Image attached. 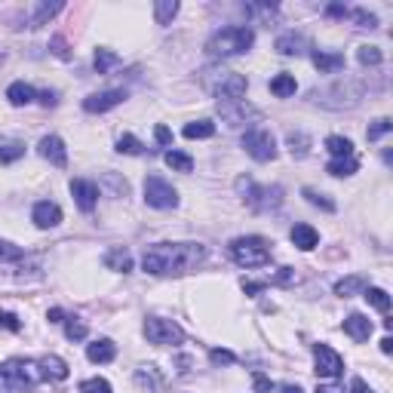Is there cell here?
Listing matches in <instances>:
<instances>
[{"label":"cell","instance_id":"6da1fadb","mask_svg":"<svg viewBox=\"0 0 393 393\" xmlns=\"http://www.w3.org/2000/svg\"><path fill=\"white\" fill-rule=\"evenodd\" d=\"M206 246L203 243H154L144 249L142 255V267L144 274L154 276H166V274H188L197 271L206 261Z\"/></svg>","mask_w":393,"mask_h":393},{"label":"cell","instance_id":"7a4b0ae2","mask_svg":"<svg viewBox=\"0 0 393 393\" xmlns=\"http://www.w3.org/2000/svg\"><path fill=\"white\" fill-rule=\"evenodd\" d=\"M252 43H255V31L252 28H221L206 40V52L212 59H230L249 52Z\"/></svg>","mask_w":393,"mask_h":393},{"label":"cell","instance_id":"3957f363","mask_svg":"<svg viewBox=\"0 0 393 393\" xmlns=\"http://www.w3.org/2000/svg\"><path fill=\"white\" fill-rule=\"evenodd\" d=\"M40 366L31 359H6L0 363V393H28L40 381Z\"/></svg>","mask_w":393,"mask_h":393},{"label":"cell","instance_id":"277c9868","mask_svg":"<svg viewBox=\"0 0 393 393\" xmlns=\"http://www.w3.org/2000/svg\"><path fill=\"white\" fill-rule=\"evenodd\" d=\"M203 87L209 89L218 102H240L246 96V89H249V83H246L243 74L221 68V71H203Z\"/></svg>","mask_w":393,"mask_h":393},{"label":"cell","instance_id":"5b68a950","mask_svg":"<svg viewBox=\"0 0 393 393\" xmlns=\"http://www.w3.org/2000/svg\"><path fill=\"white\" fill-rule=\"evenodd\" d=\"M228 252L240 267H265L271 261V243L265 237H240L230 243Z\"/></svg>","mask_w":393,"mask_h":393},{"label":"cell","instance_id":"8992f818","mask_svg":"<svg viewBox=\"0 0 393 393\" xmlns=\"http://www.w3.org/2000/svg\"><path fill=\"white\" fill-rule=\"evenodd\" d=\"M237 188L246 194V203H249L255 212L276 209V206L283 203V188L280 184H274V188H258V184H252L249 179H240L237 181Z\"/></svg>","mask_w":393,"mask_h":393},{"label":"cell","instance_id":"52a82bcc","mask_svg":"<svg viewBox=\"0 0 393 393\" xmlns=\"http://www.w3.org/2000/svg\"><path fill=\"white\" fill-rule=\"evenodd\" d=\"M144 203L154 206V209H175L179 206V191L163 175H148L144 179Z\"/></svg>","mask_w":393,"mask_h":393},{"label":"cell","instance_id":"ba28073f","mask_svg":"<svg viewBox=\"0 0 393 393\" xmlns=\"http://www.w3.org/2000/svg\"><path fill=\"white\" fill-rule=\"evenodd\" d=\"M144 335H148L151 344H181L184 341V332L179 322L172 320H163V317H148L144 320Z\"/></svg>","mask_w":393,"mask_h":393},{"label":"cell","instance_id":"9c48e42d","mask_svg":"<svg viewBox=\"0 0 393 393\" xmlns=\"http://www.w3.org/2000/svg\"><path fill=\"white\" fill-rule=\"evenodd\" d=\"M243 148L249 154L252 160H258V163H267V160L276 157V142L271 133H265V129H252V133L243 135Z\"/></svg>","mask_w":393,"mask_h":393},{"label":"cell","instance_id":"30bf717a","mask_svg":"<svg viewBox=\"0 0 393 393\" xmlns=\"http://www.w3.org/2000/svg\"><path fill=\"white\" fill-rule=\"evenodd\" d=\"M313 363H317V375L320 378H338L344 372V359L329 348V344H317L313 348Z\"/></svg>","mask_w":393,"mask_h":393},{"label":"cell","instance_id":"8fae6325","mask_svg":"<svg viewBox=\"0 0 393 393\" xmlns=\"http://www.w3.org/2000/svg\"><path fill=\"white\" fill-rule=\"evenodd\" d=\"M123 98H126V92H123V89L92 92L89 98H83V111H89V114H105V111H111V107H117Z\"/></svg>","mask_w":393,"mask_h":393},{"label":"cell","instance_id":"7c38bea8","mask_svg":"<svg viewBox=\"0 0 393 393\" xmlns=\"http://www.w3.org/2000/svg\"><path fill=\"white\" fill-rule=\"evenodd\" d=\"M71 194H74V203L80 206V212H92L98 206V184L96 181L74 179L71 181Z\"/></svg>","mask_w":393,"mask_h":393},{"label":"cell","instance_id":"4fadbf2b","mask_svg":"<svg viewBox=\"0 0 393 393\" xmlns=\"http://www.w3.org/2000/svg\"><path fill=\"white\" fill-rule=\"evenodd\" d=\"M40 157L50 160L52 166L65 169L68 166V151H65V142L59 135H43L40 138Z\"/></svg>","mask_w":393,"mask_h":393},{"label":"cell","instance_id":"5bb4252c","mask_svg":"<svg viewBox=\"0 0 393 393\" xmlns=\"http://www.w3.org/2000/svg\"><path fill=\"white\" fill-rule=\"evenodd\" d=\"M31 218H34V225L40 230H50L61 221V209L52 203V200H40V203L34 206V212H31Z\"/></svg>","mask_w":393,"mask_h":393},{"label":"cell","instance_id":"9a60e30c","mask_svg":"<svg viewBox=\"0 0 393 393\" xmlns=\"http://www.w3.org/2000/svg\"><path fill=\"white\" fill-rule=\"evenodd\" d=\"M372 320L363 317V313H350L348 320H344V332H348L353 341H369V335H372Z\"/></svg>","mask_w":393,"mask_h":393},{"label":"cell","instance_id":"2e32d148","mask_svg":"<svg viewBox=\"0 0 393 393\" xmlns=\"http://www.w3.org/2000/svg\"><path fill=\"white\" fill-rule=\"evenodd\" d=\"M105 267L107 271H117V274H129L133 271V255H129V249H123V246L107 249L105 252Z\"/></svg>","mask_w":393,"mask_h":393},{"label":"cell","instance_id":"e0dca14e","mask_svg":"<svg viewBox=\"0 0 393 393\" xmlns=\"http://www.w3.org/2000/svg\"><path fill=\"white\" fill-rule=\"evenodd\" d=\"M307 50V40L302 34H295V31H286V34L276 37V52L280 56H302Z\"/></svg>","mask_w":393,"mask_h":393},{"label":"cell","instance_id":"ac0fdd59","mask_svg":"<svg viewBox=\"0 0 393 393\" xmlns=\"http://www.w3.org/2000/svg\"><path fill=\"white\" fill-rule=\"evenodd\" d=\"M289 240L295 243L302 252H311V249H317L320 234H317V230H313L311 225H295V228H292V234H289Z\"/></svg>","mask_w":393,"mask_h":393},{"label":"cell","instance_id":"d6986e66","mask_svg":"<svg viewBox=\"0 0 393 393\" xmlns=\"http://www.w3.org/2000/svg\"><path fill=\"white\" fill-rule=\"evenodd\" d=\"M87 357H89V363H111L117 357V348H114L111 338H98V341H92L87 348Z\"/></svg>","mask_w":393,"mask_h":393},{"label":"cell","instance_id":"ffe728a7","mask_svg":"<svg viewBox=\"0 0 393 393\" xmlns=\"http://www.w3.org/2000/svg\"><path fill=\"white\" fill-rule=\"evenodd\" d=\"M6 98H10V105H15V107H22V105H31L37 98V89L31 87V83H25V80H15L10 89H6Z\"/></svg>","mask_w":393,"mask_h":393},{"label":"cell","instance_id":"44dd1931","mask_svg":"<svg viewBox=\"0 0 393 393\" xmlns=\"http://www.w3.org/2000/svg\"><path fill=\"white\" fill-rule=\"evenodd\" d=\"M37 366H40L43 378H52V381H65L68 378V363L61 357H43Z\"/></svg>","mask_w":393,"mask_h":393},{"label":"cell","instance_id":"7402d4cb","mask_svg":"<svg viewBox=\"0 0 393 393\" xmlns=\"http://www.w3.org/2000/svg\"><path fill=\"white\" fill-rule=\"evenodd\" d=\"M313 65H317L322 74H335V71H341V68H344V56H341V52H322V50H317V52H313Z\"/></svg>","mask_w":393,"mask_h":393},{"label":"cell","instance_id":"603a6c76","mask_svg":"<svg viewBox=\"0 0 393 393\" xmlns=\"http://www.w3.org/2000/svg\"><path fill=\"white\" fill-rule=\"evenodd\" d=\"M61 6H65V3H59V0H56V3H37V6H34V15L28 19V28H40V25H46V22H50L52 15L61 13Z\"/></svg>","mask_w":393,"mask_h":393},{"label":"cell","instance_id":"cb8c5ba5","mask_svg":"<svg viewBox=\"0 0 393 393\" xmlns=\"http://www.w3.org/2000/svg\"><path fill=\"white\" fill-rule=\"evenodd\" d=\"M359 292H366L363 276H344V280L335 283V295L338 298H353V295H359Z\"/></svg>","mask_w":393,"mask_h":393},{"label":"cell","instance_id":"d4e9b609","mask_svg":"<svg viewBox=\"0 0 393 393\" xmlns=\"http://www.w3.org/2000/svg\"><path fill=\"white\" fill-rule=\"evenodd\" d=\"M326 151L332 154V160H344V157H353V142L344 135H329L326 138Z\"/></svg>","mask_w":393,"mask_h":393},{"label":"cell","instance_id":"484cf974","mask_svg":"<svg viewBox=\"0 0 393 393\" xmlns=\"http://www.w3.org/2000/svg\"><path fill=\"white\" fill-rule=\"evenodd\" d=\"M295 89H298V83H295V77H292V74H276L274 80H271V92H274L276 98L295 96Z\"/></svg>","mask_w":393,"mask_h":393},{"label":"cell","instance_id":"4316f807","mask_svg":"<svg viewBox=\"0 0 393 393\" xmlns=\"http://www.w3.org/2000/svg\"><path fill=\"white\" fill-rule=\"evenodd\" d=\"M179 13V0H157L154 3V15H157V25H169Z\"/></svg>","mask_w":393,"mask_h":393},{"label":"cell","instance_id":"83f0119b","mask_svg":"<svg viewBox=\"0 0 393 393\" xmlns=\"http://www.w3.org/2000/svg\"><path fill=\"white\" fill-rule=\"evenodd\" d=\"M212 135H215L212 120H194L184 126V138H212Z\"/></svg>","mask_w":393,"mask_h":393},{"label":"cell","instance_id":"f1b7e54d","mask_svg":"<svg viewBox=\"0 0 393 393\" xmlns=\"http://www.w3.org/2000/svg\"><path fill=\"white\" fill-rule=\"evenodd\" d=\"M357 169H359L357 157H344V160H332V163L326 166V172L329 175H338V179H344V175H353Z\"/></svg>","mask_w":393,"mask_h":393},{"label":"cell","instance_id":"f546056e","mask_svg":"<svg viewBox=\"0 0 393 393\" xmlns=\"http://www.w3.org/2000/svg\"><path fill=\"white\" fill-rule=\"evenodd\" d=\"M166 166L169 169H175V172H191L194 169V160L188 157V154H181V151H166Z\"/></svg>","mask_w":393,"mask_h":393},{"label":"cell","instance_id":"4dcf8cb0","mask_svg":"<svg viewBox=\"0 0 393 393\" xmlns=\"http://www.w3.org/2000/svg\"><path fill=\"white\" fill-rule=\"evenodd\" d=\"M366 302L375 307V311H381V313H387L390 311V295L384 289H378V286H369V292H366Z\"/></svg>","mask_w":393,"mask_h":393},{"label":"cell","instance_id":"1f68e13d","mask_svg":"<svg viewBox=\"0 0 393 393\" xmlns=\"http://www.w3.org/2000/svg\"><path fill=\"white\" fill-rule=\"evenodd\" d=\"M117 61H120L117 52L105 50V46H102V50H96V71H98V74H107L114 65H117Z\"/></svg>","mask_w":393,"mask_h":393},{"label":"cell","instance_id":"d6a6232c","mask_svg":"<svg viewBox=\"0 0 393 393\" xmlns=\"http://www.w3.org/2000/svg\"><path fill=\"white\" fill-rule=\"evenodd\" d=\"M87 322H83L80 317H71V320H65V335L71 338V341H83V338H87Z\"/></svg>","mask_w":393,"mask_h":393},{"label":"cell","instance_id":"836d02e7","mask_svg":"<svg viewBox=\"0 0 393 393\" xmlns=\"http://www.w3.org/2000/svg\"><path fill=\"white\" fill-rule=\"evenodd\" d=\"M117 151H120V154H133V157H138V154H144V144L138 142L135 135H120V138H117Z\"/></svg>","mask_w":393,"mask_h":393},{"label":"cell","instance_id":"e575fe53","mask_svg":"<svg viewBox=\"0 0 393 393\" xmlns=\"http://www.w3.org/2000/svg\"><path fill=\"white\" fill-rule=\"evenodd\" d=\"M286 142H289V151L295 154V157H304L307 148H311V138H307L304 133H289Z\"/></svg>","mask_w":393,"mask_h":393},{"label":"cell","instance_id":"d590c367","mask_svg":"<svg viewBox=\"0 0 393 393\" xmlns=\"http://www.w3.org/2000/svg\"><path fill=\"white\" fill-rule=\"evenodd\" d=\"M302 194L307 197V203L320 206V209H326V212H335V203H332V200H326V194H320V191H313V188H304Z\"/></svg>","mask_w":393,"mask_h":393},{"label":"cell","instance_id":"8d00e7d4","mask_svg":"<svg viewBox=\"0 0 393 393\" xmlns=\"http://www.w3.org/2000/svg\"><path fill=\"white\" fill-rule=\"evenodd\" d=\"M357 59L359 61H363V65H381V50H378V46H359V50H357Z\"/></svg>","mask_w":393,"mask_h":393},{"label":"cell","instance_id":"74e56055","mask_svg":"<svg viewBox=\"0 0 393 393\" xmlns=\"http://www.w3.org/2000/svg\"><path fill=\"white\" fill-rule=\"evenodd\" d=\"M22 154H25V144H19V142L3 144V148H0V163H13V160H19Z\"/></svg>","mask_w":393,"mask_h":393},{"label":"cell","instance_id":"f35d334b","mask_svg":"<svg viewBox=\"0 0 393 393\" xmlns=\"http://www.w3.org/2000/svg\"><path fill=\"white\" fill-rule=\"evenodd\" d=\"M19 258H25V252L19 246H13L10 240H0V265L3 261H19Z\"/></svg>","mask_w":393,"mask_h":393},{"label":"cell","instance_id":"ab89813d","mask_svg":"<svg viewBox=\"0 0 393 393\" xmlns=\"http://www.w3.org/2000/svg\"><path fill=\"white\" fill-rule=\"evenodd\" d=\"M348 15L357 22V28H378V19L366 10H348Z\"/></svg>","mask_w":393,"mask_h":393},{"label":"cell","instance_id":"60d3db41","mask_svg":"<svg viewBox=\"0 0 393 393\" xmlns=\"http://www.w3.org/2000/svg\"><path fill=\"white\" fill-rule=\"evenodd\" d=\"M390 129H393V123H390L387 117H381V120H375V126H369L366 138H369V142H378V138H381V135H387Z\"/></svg>","mask_w":393,"mask_h":393},{"label":"cell","instance_id":"b9f144b4","mask_svg":"<svg viewBox=\"0 0 393 393\" xmlns=\"http://www.w3.org/2000/svg\"><path fill=\"white\" fill-rule=\"evenodd\" d=\"M80 393H111V384L105 378H89L80 384Z\"/></svg>","mask_w":393,"mask_h":393},{"label":"cell","instance_id":"7bdbcfd3","mask_svg":"<svg viewBox=\"0 0 393 393\" xmlns=\"http://www.w3.org/2000/svg\"><path fill=\"white\" fill-rule=\"evenodd\" d=\"M209 359H212L215 366H234V363H237L234 353H230V350H218V348L209 350Z\"/></svg>","mask_w":393,"mask_h":393},{"label":"cell","instance_id":"ee69618b","mask_svg":"<svg viewBox=\"0 0 393 393\" xmlns=\"http://www.w3.org/2000/svg\"><path fill=\"white\" fill-rule=\"evenodd\" d=\"M0 329H10V332H22V322L15 313L10 311H0Z\"/></svg>","mask_w":393,"mask_h":393},{"label":"cell","instance_id":"f6af8a7d","mask_svg":"<svg viewBox=\"0 0 393 393\" xmlns=\"http://www.w3.org/2000/svg\"><path fill=\"white\" fill-rule=\"evenodd\" d=\"M292 280H295V271H292V267H280V271L274 274V283H276V286H289Z\"/></svg>","mask_w":393,"mask_h":393},{"label":"cell","instance_id":"bcb514c9","mask_svg":"<svg viewBox=\"0 0 393 393\" xmlns=\"http://www.w3.org/2000/svg\"><path fill=\"white\" fill-rule=\"evenodd\" d=\"M154 138H157V144H172V133H169L163 123H160V126L154 129Z\"/></svg>","mask_w":393,"mask_h":393},{"label":"cell","instance_id":"7dc6e473","mask_svg":"<svg viewBox=\"0 0 393 393\" xmlns=\"http://www.w3.org/2000/svg\"><path fill=\"white\" fill-rule=\"evenodd\" d=\"M243 292H246V295H258V292H265V283H252V280H243Z\"/></svg>","mask_w":393,"mask_h":393},{"label":"cell","instance_id":"c3c4849f","mask_svg":"<svg viewBox=\"0 0 393 393\" xmlns=\"http://www.w3.org/2000/svg\"><path fill=\"white\" fill-rule=\"evenodd\" d=\"M350 393H375V390L369 387L363 378H353V381H350Z\"/></svg>","mask_w":393,"mask_h":393},{"label":"cell","instance_id":"681fc988","mask_svg":"<svg viewBox=\"0 0 393 393\" xmlns=\"http://www.w3.org/2000/svg\"><path fill=\"white\" fill-rule=\"evenodd\" d=\"M52 52H56V56H61V59H68V50H65V40H61V37H56V40H52Z\"/></svg>","mask_w":393,"mask_h":393},{"label":"cell","instance_id":"f907efd6","mask_svg":"<svg viewBox=\"0 0 393 393\" xmlns=\"http://www.w3.org/2000/svg\"><path fill=\"white\" fill-rule=\"evenodd\" d=\"M313 393H344V387H338V384H320Z\"/></svg>","mask_w":393,"mask_h":393},{"label":"cell","instance_id":"816d5d0a","mask_svg":"<svg viewBox=\"0 0 393 393\" xmlns=\"http://www.w3.org/2000/svg\"><path fill=\"white\" fill-rule=\"evenodd\" d=\"M40 102H43L46 107H50V105H59V96H56V92H40Z\"/></svg>","mask_w":393,"mask_h":393},{"label":"cell","instance_id":"f5cc1de1","mask_svg":"<svg viewBox=\"0 0 393 393\" xmlns=\"http://www.w3.org/2000/svg\"><path fill=\"white\" fill-rule=\"evenodd\" d=\"M46 320H50V322H65V313H61L59 307H52V311L46 313Z\"/></svg>","mask_w":393,"mask_h":393},{"label":"cell","instance_id":"db71d44e","mask_svg":"<svg viewBox=\"0 0 393 393\" xmlns=\"http://www.w3.org/2000/svg\"><path fill=\"white\" fill-rule=\"evenodd\" d=\"M274 384L267 381V378H261V375H255V390H271Z\"/></svg>","mask_w":393,"mask_h":393},{"label":"cell","instance_id":"11a10c76","mask_svg":"<svg viewBox=\"0 0 393 393\" xmlns=\"http://www.w3.org/2000/svg\"><path fill=\"white\" fill-rule=\"evenodd\" d=\"M381 353H393V338H381Z\"/></svg>","mask_w":393,"mask_h":393},{"label":"cell","instance_id":"9f6ffc18","mask_svg":"<svg viewBox=\"0 0 393 393\" xmlns=\"http://www.w3.org/2000/svg\"><path fill=\"white\" fill-rule=\"evenodd\" d=\"M280 393H302V387H298V384H283Z\"/></svg>","mask_w":393,"mask_h":393}]
</instances>
